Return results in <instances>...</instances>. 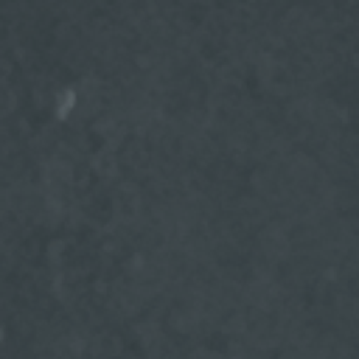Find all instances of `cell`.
Masks as SVG:
<instances>
[]
</instances>
